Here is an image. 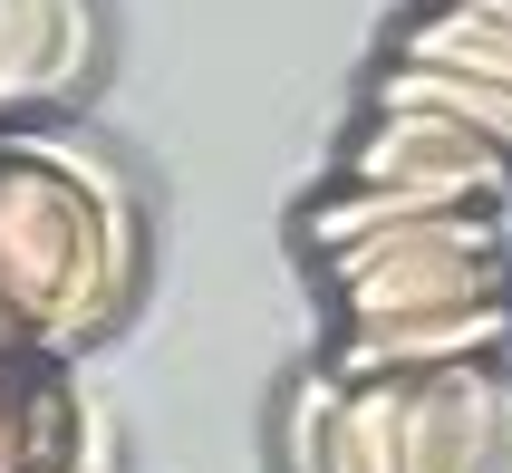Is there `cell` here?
Returning a JSON list of instances; mask_svg holds the SVG:
<instances>
[{
  "instance_id": "cell-2",
  "label": "cell",
  "mask_w": 512,
  "mask_h": 473,
  "mask_svg": "<svg viewBox=\"0 0 512 473\" xmlns=\"http://www.w3.org/2000/svg\"><path fill=\"white\" fill-rule=\"evenodd\" d=\"M290 473H512V367L339 387L300 377L281 406Z\"/></svg>"
},
{
  "instance_id": "cell-8",
  "label": "cell",
  "mask_w": 512,
  "mask_h": 473,
  "mask_svg": "<svg viewBox=\"0 0 512 473\" xmlns=\"http://www.w3.org/2000/svg\"><path fill=\"white\" fill-rule=\"evenodd\" d=\"M387 58L445 68V78H474V87L512 97V0H416L387 29Z\"/></svg>"
},
{
  "instance_id": "cell-10",
  "label": "cell",
  "mask_w": 512,
  "mask_h": 473,
  "mask_svg": "<svg viewBox=\"0 0 512 473\" xmlns=\"http://www.w3.org/2000/svg\"><path fill=\"white\" fill-rule=\"evenodd\" d=\"M78 473H116V464H78Z\"/></svg>"
},
{
  "instance_id": "cell-5",
  "label": "cell",
  "mask_w": 512,
  "mask_h": 473,
  "mask_svg": "<svg viewBox=\"0 0 512 473\" xmlns=\"http://www.w3.org/2000/svg\"><path fill=\"white\" fill-rule=\"evenodd\" d=\"M455 367H512V300L339 329L329 358H319V377H339V387H387V377H455Z\"/></svg>"
},
{
  "instance_id": "cell-3",
  "label": "cell",
  "mask_w": 512,
  "mask_h": 473,
  "mask_svg": "<svg viewBox=\"0 0 512 473\" xmlns=\"http://www.w3.org/2000/svg\"><path fill=\"white\" fill-rule=\"evenodd\" d=\"M310 261H319V300H329L339 329L512 300V232H503V213H435V223H397V232H368V242L310 251Z\"/></svg>"
},
{
  "instance_id": "cell-7",
  "label": "cell",
  "mask_w": 512,
  "mask_h": 473,
  "mask_svg": "<svg viewBox=\"0 0 512 473\" xmlns=\"http://www.w3.org/2000/svg\"><path fill=\"white\" fill-rule=\"evenodd\" d=\"M97 78V10L87 0H0V116L68 107Z\"/></svg>"
},
{
  "instance_id": "cell-9",
  "label": "cell",
  "mask_w": 512,
  "mask_h": 473,
  "mask_svg": "<svg viewBox=\"0 0 512 473\" xmlns=\"http://www.w3.org/2000/svg\"><path fill=\"white\" fill-rule=\"evenodd\" d=\"M368 116H445V126H464V136H484V145H503V155H512V97H503V87H474V78H445V68L377 58Z\"/></svg>"
},
{
  "instance_id": "cell-6",
  "label": "cell",
  "mask_w": 512,
  "mask_h": 473,
  "mask_svg": "<svg viewBox=\"0 0 512 473\" xmlns=\"http://www.w3.org/2000/svg\"><path fill=\"white\" fill-rule=\"evenodd\" d=\"M107 464L97 406L49 358H0V473H78Z\"/></svg>"
},
{
  "instance_id": "cell-4",
  "label": "cell",
  "mask_w": 512,
  "mask_h": 473,
  "mask_svg": "<svg viewBox=\"0 0 512 473\" xmlns=\"http://www.w3.org/2000/svg\"><path fill=\"white\" fill-rule=\"evenodd\" d=\"M329 184H377V194L455 203V213H512V155L445 126V116H368L358 107Z\"/></svg>"
},
{
  "instance_id": "cell-1",
  "label": "cell",
  "mask_w": 512,
  "mask_h": 473,
  "mask_svg": "<svg viewBox=\"0 0 512 473\" xmlns=\"http://www.w3.org/2000/svg\"><path fill=\"white\" fill-rule=\"evenodd\" d=\"M145 261L126 174L97 145L29 126L0 136V348L68 367V348L107 329Z\"/></svg>"
}]
</instances>
